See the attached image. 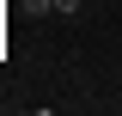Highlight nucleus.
I'll list each match as a JSON object with an SVG mask.
<instances>
[{
  "instance_id": "f257e3e1",
  "label": "nucleus",
  "mask_w": 122,
  "mask_h": 116,
  "mask_svg": "<svg viewBox=\"0 0 122 116\" xmlns=\"http://www.w3.org/2000/svg\"><path fill=\"white\" fill-rule=\"evenodd\" d=\"M79 6H86V0H55V12H79Z\"/></svg>"
}]
</instances>
